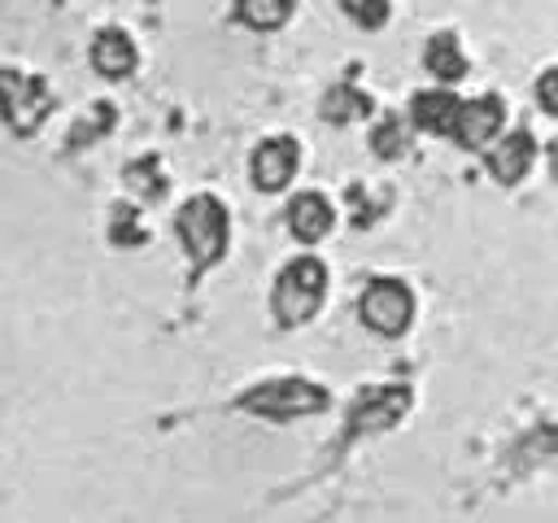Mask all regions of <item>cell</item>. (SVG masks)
I'll use <instances>...</instances> for the list:
<instances>
[{"label": "cell", "instance_id": "6da1fadb", "mask_svg": "<svg viewBox=\"0 0 558 523\" xmlns=\"http://www.w3.org/2000/svg\"><path fill=\"white\" fill-rule=\"evenodd\" d=\"M323 292H327V266L318 257H296L279 270V283H275V318L283 327H301L305 318H314V309L323 305Z\"/></svg>", "mask_w": 558, "mask_h": 523}, {"label": "cell", "instance_id": "7a4b0ae2", "mask_svg": "<svg viewBox=\"0 0 558 523\" xmlns=\"http://www.w3.org/2000/svg\"><path fill=\"white\" fill-rule=\"evenodd\" d=\"M179 235H183V248H187L196 275L205 266H214L227 248V209H222V200L218 196H192L179 209Z\"/></svg>", "mask_w": 558, "mask_h": 523}, {"label": "cell", "instance_id": "3957f363", "mask_svg": "<svg viewBox=\"0 0 558 523\" xmlns=\"http://www.w3.org/2000/svg\"><path fill=\"white\" fill-rule=\"evenodd\" d=\"M235 405L240 410H253L262 418H296V414L323 410L327 405V392L318 384H310V379H266L253 392H244Z\"/></svg>", "mask_w": 558, "mask_h": 523}, {"label": "cell", "instance_id": "277c9868", "mask_svg": "<svg viewBox=\"0 0 558 523\" xmlns=\"http://www.w3.org/2000/svg\"><path fill=\"white\" fill-rule=\"evenodd\" d=\"M362 323L379 336H401L414 318V292L401 283V279H375L366 292H362V305H357Z\"/></svg>", "mask_w": 558, "mask_h": 523}, {"label": "cell", "instance_id": "5b68a950", "mask_svg": "<svg viewBox=\"0 0 558 523\" xmlns=\"http://www.w3.org/2000/svg\"><path fill=\"white\" fill-rule=\"evenodd\" d=\"M410 405V388H366L357 392L353 410H349V431L344 436H366L379 427H392Z\"/></svg>", "mask_w": 558, "mask_h": 523}, {"label": "cell", "instance_id": "8992f818", "mask_svg": "<svg viewBox=\"0 0 558 523\" xmlns=\"http://www.w3.org/2000/svg\"><path fill=\"white\" fill-rule=\"evenodd\" d=\"M497 131H501V100L480 96V100H458L445 135H453L462 148H484Z\"/></svg>", "mask_w": 558, "mask_h": 523}, {"label": "cell", "instance_id": "52a82bcc", "mask_svg": "<svg viewBox=\"0 0 558 523\" xmlns=\"http://www.w3.org/2000/svg\"><path fill=\"white\" fill-rule=\"evenodd\" d=\"M296 161H301V148H296V139L292 135H275V139H262L257 148H253V183L262 187V192H279L292 174H296Z\"/></svg>", "mask_w": 558, "mask_h": 523}, {"label": "cell", "instance_id": "ba28073f", "mask_svg": "<svg viewBox=\"0 0 558 523\" xmlns=\"http://www.w3.org/2000/svg\"><path fill=\"white\" fill-rule=\"evenodd\" d=\"M331 222H336V209H331V200H327L323 192H301V196L288 205V227H292V235L305 240V244H318V240L331 231Z\"/></svg>", "mask_w": 558, "mask_h": 523}, {"label": "cell", "instance_id": "9c48e42d", "mask_svg": "<svg viewBox=\"0 0 558 523\" xmlns=\"http://www.w3.org/2000/svg\"><path fill=\"white\" fill-rule=\"evenodd\" d=\"M0 96H4V118L17 126V131H26V105L44 118V109H48V92H44V83L39 78H26V74H13V70H0Z\"/></svg>", "mask_w": 558, "mask_h": 523}, {"label": "cell", "instance_id": "30bf717a", "mask_svg": "<svg viewBox=\"0 0 558 523\" xmlns=\"http://www.w3.org/2000/svg\"><path fill=\"white\" fill-rule=\"evenodd\" d=\"M532 153H536V139L527 131H514L488 148V170L497 174V183H519L532 166Z\"/></svg>", "mask_w": 558, "mask_h": 523}, {"label": "cell", "instance_id": "8fae6325", "mask_svg": "<svg viewBox=\"0 0 558 523\" xmlns=\"http://www.w3.org/2000/svg\"><path fill=\"white\" fill-rule=\"evenodd\" d=\"M135 57H140V52H135L131 35L118 31V26L100 31L96 44H92V65H96L105 78H126V74L135 70Z\"/></svg>", "mask_w": 558, "mask_h": 523}, {"label": "cell", "instance_id": "7c38bea8", "mask_svg": "<svg viewBox=\"0 0 558 523\" xmlns=\"http://www.w3.org/2000/svg\"><path fill=\"white\" fill-rule=\"evenodd\" d=\"M423 61H427V70H432L436 78H445V83L466 74V57H462V48H458V35H453V31H436V35L427 39Z\"/></svg>", "mask_w": 558, "mask_h": 523}, {"label": "cell", "instance_id": "4fadbf2b", "mask_svg": "<svg viewBox=\"0 0 558 523\" xmlns=\"http://www.w3.org/2000/svg\"><path fill=\"white\" fill-rule=\"evenodd\" d=\"M453 109H458V100L449 96V92H418L414 100H410V118L423 126V131H449V118H453Z\"/></svg>", "mask_w": 558, "mask_h": 523}, {"label": "cell", "instance_id": "5bb4252c", "mask_svg": "<svg viewBox=\"0 0 558 523\" xmlns=\"http://www.w3.org/2000/svg\"><path fill=\"white\" fill-rule=\"evenodd\" d=\"M235 17L253 31H275L292 17V0H235Z\"/></svg>", "mask_w": 558, "mask_h": 523}, {"label": "cell", "instance_id": "9a60e30c", "mask_svg": "<svg viewBox=\"0 0 558 523\" xmlns=\"http://www.w3.org/2000/svg\"><path fill=\"white\" fill-rule=\"evenodd\" d=\"M366 109H371V96L357 92V87H349V83H340V87H331V92L323 96V113H327L331 122H353V118H362Z\"/></svg>", "mask_w": 558, "mask_h": 523}, {"label": "cell", "instance_id": "2e32d148", "mask_svg": "<svg viewBox=\"0 0 558 523\" xmlns=\"http://www.w3.org/2000/svg\"><path fill=\"white\" fill-rule=\"evenodd\" d=\"M371 139H375V153H379V157H401V153L410 148V131H405L401 118H384Z\"/></svg>", "mask_w": 558, "mask_h": 523}, {"label": "cell", "instance_id": "e0dca14e", "mask_svg": "<svg viewBox=\"0 0 558 523\" xmlns=\"http://www.w3.org/2000/svg\"><path fill=\"white\" fill-rule=\"evenodd\" d=\"M388 0H344V13L357 22V26H366V31H375V26H384L388 22Z\"/></svg>", "mask_w": 558, "mask_h": 523}, {"label": "cell", "instance_id": "ac0fdd59", "mask_svg": "<svg viewBox=\"0 0 558 523\" xmlns=\"http://www.w3.org/2000/svg\"><path fill=\"white\" fill-rule=\"evenodd\" d=\"M536 92H541V109L554 113V109H558V100H554V70L541 74V87H536Z\"/></svg>", "mask_w": 558, "mask_h": 523}]
</instances>
